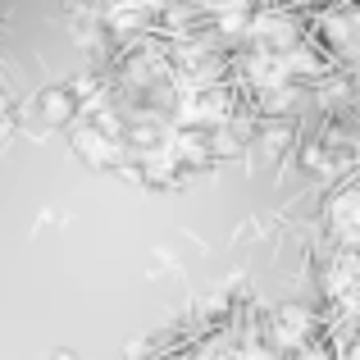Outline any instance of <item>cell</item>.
I'll return each instance as SVG.
<instances>
[{"mask_svg":"<svg viewBox=\"0 0 360 360\" xmlns=\"http://www.w3.org/2000/svg\"><path fill=\"white\" fill-rule=\"evenodd\" d=\"M128 5H141V9H160L165 0H128Z\"/></svg>","mask_w":360,"mask_h":360,"instance_id":"1","label":"cell"}]
</instances>
